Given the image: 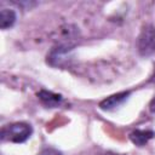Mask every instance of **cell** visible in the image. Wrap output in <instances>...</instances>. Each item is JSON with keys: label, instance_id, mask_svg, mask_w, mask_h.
Masks as SVG:
<instances>
[{"label": "cell", "instance_id": "6da1fadb", "mask_svg": "<svg viewBox=\"0 0 155 155\" xmlns=\"http://www.w3.org/2000/svg\"><path fill=\"white\" fill-rule=\"evenodd\" d=\"M33 133V128L27 122H15L6 125L1 130V139L12 143H23Z\"/></svg>", "mask_w": 155, "mask_h": 155}, {"label": "cell", "instance_id": "7a4b0ae2", "mask_svg": "<svg viewBox=\"0 0 155 155\" xmlns=\"http://www.w3.org/2000/svg\"><path fill=\"white\" fill-rule=\"evenodd\" d=\"M138 51L142 56L155 52V27L145 25L138 36Z\"/></svg>", "mask_w": 155, "mask_h": 155}, {"label": "cell", "instance_id": "3957f363", "mask_svg": "<svg viewBox=\"0 0 155 155\" xmlns=\"http://www.w3.org/2000/svg\"><path fill=\"white\" fill-rule=\"evenodd\" d=\"M130 96V92H120V93H116V94H113L108 98H105L104 101H102L99 103V108L102 110H113L115 109L116 107H119L120 104H122Z\"/></svg>", "mask_w": 155, "mask_h": 155}, {"label": "cell", "instance_id": "277c9868", "mask_svg": "<svg viewBox=\"0 0 155 155\" xmlns=\"http://www.w3.org/2000/svg\"><path fill=\"white\" fill-rule=\"evenodd\" d=\"M154 136H155V133L153 131H149V130H136L130 134V139H131V142L133 144H136L138 147H143Z\"/></svg>", "mask_w": 155, "mask_h": 155}, {"label": "cell", "instance_id": "5b68a950", "mask_svg": "<svg viewBox=\"0 0 155 155\" xmlns=\"http://www.w3.org/2000/svg\"><path fill=\"white\" fill-rule=\"evenodd\" d=\"M16 12L11 8H2L0 11V28L1 29H7L12 27L16 22Z\"/></svg>", "mask_w": 155, "mask_h": 155}, {"label": "cell", "instance_id": "8992f818", "mask_svg": "<svg viewBox=\"0 0 155 155\" xmlns=\"http://www.w3.org/2000/svg\"><path fill=\"white\" fill-rule=\"evenodd\" d=\"M38 97L44 104H46L48 107H56L57 104H59L62 102V96L52 93L50 91H40L38 93Z\"/></svg>", "mask_w": 155, "mask_h": 155}, {"label": "cell", "instance_id": "52a82bcc", "mask_svg": "<svg viewBox=\"0 0 155 155\" xmlns=\"http://www.w3.org/2000/svg\"><path fill=\"white\" fill-rule=\"evenodd\" d=\"M41 155H61V154L58 151L53 150V149H46V150H44L41 153Z\"/></svg>", "mask_w": 155, "mask_h": 155}, {"label": "cell", "instance_id": "ba28073f", "mask_svg": "<svg viewBox=\"0 0 155 155\" xmlns=\"http://www.w3.org/2000/svg\"><path fill=\"white\" fill-rule=\"evenodd\" d=\"M150 110L151 111H155V98L151 101V103H150Z\"/></svg>", "mask_w": 155, "mask_h": 155}, {"label": "cell", "instance_id": "9c48e42d", "mask_svg": "<svg viewBox=\"0 0 155 155\" xmlns=\"http://www.w3.org/2000/svg\"><path fill=\"white\" fill-rule=\"evenodd\" d=\"M101 155H117V154H114V153H104V154H101Z\"/></svg>", "mask_w": 155, "mask_h": 155}]
</instances>
